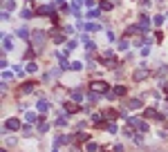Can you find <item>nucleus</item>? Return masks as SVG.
Returning a JSON list of instances; mask_svg holds the SVG:
<instances>
[{"instance_id": "1a4fd4ad", "label": "nucleus", "mask_w": 168, "mask_h": 152, "mask_svg": "<svg viewBox=\"0 0 168 152\" xmlns=\"http://www.w3.org/2000/svg\"><path fill=\"white\" fill-rule=\"evenodd\" d=\"M79 29H88V32H99V29H101V25H99V23H85V25L81 23V25H79Z\"/></svg>"}, {"instance_id": "5701e85b", "label": "nucleus", "mask_w": 168, "mask_h": 152, "mask_svg": "<svg viewBox=\"0 0 168 152\" xmlns=\"http://www.w3.org/2000/svg\"><path fill=\"white\" fill-rule=\"evenodd\" d=\"M18 36H20V38H25V40H27V38H29L32 34H29V32H27V29H25V27H20V29H18Z\"/></svg>"}, {"instance_id": "a878e982", "label": "nucleus", "mask_w": 168, "mask_h": 152, "mask_svg": "<svg viewBox=\"0 0 168 152\" xmlns=\"http://www.w3.org/2000/svg\"><path fill=\"white\" fill-rule=\"evenodd\" d=\"M103 114H106V119H117V116H119L114 110H108V112H103Z\"/></svg>"}, {"instance_id": "423d86ee", "label": "nucleus", "mask_w": 168, "mask_h": 152, "mask_svg": "<svg viewBox=\"0 0 168 152\" xmlns=\"http://www.w3.org/2000/svg\"><path fill=\"white\" fill-rule=\"evenodd\" d=\"M63 110H65V112H70V114H74V112H79V110H81V105H79L76 101H65V103H63Z\"/></svg>"}, {"instance_id": "bb28decb", "label": "nucleus", "mask_w": 168, "mask_h": 152, "mask_svg": "<svg viewBox=\"0 0 168 152\" xmlns=\"http://www.w3.org/2000/svg\"><path fill=\"white\" fill-rule=\"evenodd\" d=\"M20 16H23V18H32V16H34V11H32V9H23Z\"/></svg>"}, {"instance_id": "9d476101", "label": "nucleus", "mask_w": 168, "mask_h": 152, "mask_svg": "<svg viewBox=\"0 0 168 152\" xmlns=\"http://www.w3.org/2000/svg\"><path fill=\"white\" fill-rule=\"evenodd\" d=\"M11 47H14V38L9 34H2V49L7 52V49H11Z\"/></svg>"}, {"instance_id": "cd10ccee", "label": "nucleus", "mask_w": 168, "mask_h": 152, "mask_svg": "<svg viewBox=\"0 0 168 152\" xmlns=\"http://www.w3.org/2000/svg\"><path fill=\"white\" fill-rule=\"evenodd\" d=\"M58 65H61V70H70V67H72L67 61H58Z\"/></svg>"}, {"instance_id": "2eb2a0df", "label": "nucleus", "mask_w": 168, "mask_h": 152, "mask_svg": "<svg viewBox=\"0 0 168 152\" xmlns=\"http://www.w3.org/2000/svg\"><path fill=\"white\" fill-rule=\"evenodd\" d=\"M36 108H38V112H47V110H50V103L41 99V101H38V105H36Z\"/></svg>"}, {"instance_id": "7ed1b4c3", "label": "nucleus", "mask_w": 168, "mask_h": 152, "mask_svg": "<svg viewBox=\"0 0 168 152\" xmlns=\"http://www.w3.org/2000/svg\"><path fill=\"white\" fill-rule=\"evenodd\" d=\"M128 125L135 128V130H139L141 134H144V132H148V123L141 121V119H137V116H128Z\"/></svg>"}, {"instance_id": "b1692460", "label": "nucleus", "mask_w": 168, "mask_h": 152, "mask_svg": "<svg viewBox=\"0 0 168 152\" xmlns=\"http://www.w3.org/2000/svg\"><path fill=\"white\" fill-rule=\"evenodd\" d=\"M103 119H106V114H94V116H92V121H94V123H103Z\"/></svg>"}, {"instance_id": "4be33fe9", "label": "nucleus", "mask_w": 168, "mask_h": 152, "mask_svg": "<svg viewBox=\"0 0 168 152\" xmlns=\"http://www.w3.org/2000/svg\"><path fill=\"white\" fill-rule=\"evenodd\" d=\"M34 90V83H25L23 87H20V94H25V92H32Z\"/></svg>"}, {"instance_id": "c756f323", "label": "nucleus", "mask_w": 168, "mask_h": 152, "mask_svg": "<svg viewBox=\"0 0 168 152\" xmlns=\"http://www.w3.org/2000/svg\"><path fill=\"white\" fill-rule=\"evenodd\" d=\"M128 45H130V43H128V40H126V38H123V40H121V43H119V49H128Z\"/></svg>"}, {"instance_id": "20e7f679", "label": "nucleus", "mask_w": 168, "mask_h": 152, "mask_svg": "<svg viewBox=\"0 0 168 152\" xmlns=\"http://www.w3.org/2000/svg\"><path fill=\"white\" fill-rule=\"evenodd\" d=\"M148 76H150V70H148V67H139V70L132 72V78L135 81H146Z\"/></svg>"}, {"instance_id": "a211bd4d", "label": "nucleus", "mask_w": 168, "mask_h": 152, "mask_svg": "<svg viewBox=\"0 0 168 152\" xmlns=\"http://www.w3.org/2000/svg\"><path fill=\"white\" fill-rule=\"evenodd\" d=\"M36 119H38V114H36V112H27V114H25V121H27V123H34Z\"/></svg>"}, {"instance_id": "aec40b11", "label": "nucleus", "mask_w": 168, "mask_h": 152, "mask_svg": "<svg viewBox=\"0 0 168 152\" xmlns=\"http://www.w3.org/2000/svg\"><path fill=\"white\" fill-rule=\"evenodd\" d=\"M85 150H88V152H97V150H99V146L94 143V141H88V143H85Z\"/></svg>"}, {"instance_id": "6e6552de", "label": "nucleus", "mask_w": 168, "mask_h": 152, "mask_svg": "<svg viewBox=\"0 0 168 152\" xmlns=\"http://www.w3.org/2000/svg\"><path fill=\"white\" fill-rule=\"evenodd\" d=\"M36 14H38V16H50V18H52V16H54V5H45V7H41Z\"/></svg>"}, {"instance_id": "39448f33", "label": "nucleus", "mask_w": 168, "mask_h": 152, "mask_svg": "<svg viewBox=\"0 0 168 152\" xmlns=\"http://www.w3.org/2000/svg\"><path fill=\"white\" fill-rule=\"evenodd\" d=\"M103 63L108 65V67H117V65H119V61L114 58V54H112V52H103Z\"/></svg>"}, {"instance_id": "f3484780", "label": "nucleus", "mask_w": 168, "mask_h": 152, "mask_svg": "<svg viewBox=\"0 0 168 152\" xmlns=\"http://www.w3.org/2000/svg\"><path fill=\"white\" fill-rule=\"evenodd\" d=\"M67 141H70V139H67V137H65V134H58V137H56V141H54V146H56V148H58L61 143H67Z\"/></svg>"}, {"instance_id": "393cba45", "label": "nucleus", "mask_w": 168, "mask_h": 152, "mask_svg": "<svg viewBox=\"0 0 168 152\" xmlns=\"http://www.w3.org/2000/svg\"><path fill=\"white\" fill-rule=\"evenodd\" d=\"M36 70H38V65H36V63H29V65L25 67V72H29V74H34Z\"/></svg>"}, {"instance_id": "4c0bfd02", "label": "nucleus", "mask_w": 168, "mask_h": 152, "mask_svg": "<svg viewBox=\"0 0 168 152\" xmlns=\"http://www.w3.org/2000/svg\"><path fill=\"white\" fill-rule=\"evenodd\" d=\"M56 2H58V5H65V0H56Z\"/></svg>"}, {"instance_id": "c9c22d12", "label": "nucleus", "mask_w": 168, "mask_h": 152, "mask_svg": "<svg viewBox=\"0 0 168 152\" xmlns=\"http://www.w3.org/2000/svg\"><path fill=\"white\" fill-rule=\"evenodd\" d=\"M112 150H114V152H123V146H114Z\"/></svg>"}, {"instance_id": "dca6fc26", "label": "nucleus", "mask_w": 168, "mask_h": 152, "mask_svg": "<svg viewBox=\"0 0 168 152\" xmlns=\"http://www.w3.org/2000/svg\"><path fill=\"white\" fill-rule=\"evenodd\" d=\"M72 99L76 101V103H81V101H83V90H74V92H72Z\"/></svg>"}, {"instance_id": "72a5a7b5", "label": "nucleus", "mask_w": 168, "mask_h": 152, "mask_svg": "<svg viewBox=\"0 0 168 152\" xmlns=\"http://www.w3.org/2000/svg\"><path fill=\"white\" fill-rule=\"evenodd\" d=\"M110 132H117V125H114V123H108V125H106Z\"/></svg>"}, {"instance_id": "ddd939ff", "label": "nucleus", "mask_w": 168, "mask_h": 152, "mask_svg": "<svg viewBox=\"0 0 168 152\" xmlns=\"http://www.w3.org/2000/svg\"><path fill=\"white\" fill-rule=\"evenodd\" d=\"M50 36H52V40H54V43H63V32H61V29H54Z\"/></svg>"}, {"instance_id": "c85d7f7f", "label": "nucleus", "mask_w": 168, "mask_h": 152, "mask_svg": "<svg viewBox=\"0 0 168 152\" xmlns=\"http://www.w3.org/2000/svg\"><path fill=\"white\" fill-rule=\"evenodd\" d=\"M47 128H50V125H47L45 121H41V123H38V130H41V132H47Z\"/></svg>"}, {"instance_id": "6ab92c4d", "label": "nucleus", "mask_w": 168, "mask_h": 152, "mask_svg": "<svg viewBox=\"0 0 168 152\" xmlns=\"http://www.w3.org/2000/svg\"><path fill=\"white\" fill-rule=\"evenodd\" d=\"M76 141H79V143H81V141H85V143H88V141H90L88 132H76Z\"/></svg>"}, {"instance_id": "f03ea898", "label": "nucleus", "mask_w": 168, "mask_h": 152, "mask_svg": "<svg viewBox=\"0 0 168 152\" xmlns=\"http://www.w3.org/2000/svg\"><path fill=\"white\" fill-rule=\"evenodd\" d=\"M43 40H45V34H43V32H34V34H32V49H34L36 54L43 49Z\"/></svg>"}, {"instance_id": "4468645a", "label": "nucleus", "mask_w": 168, "mask_h": 152, "mask_svg": "<svg viewBox=\"0 0 168 152\" xmlns=\"http://www.w3.org/2000/svg\"><path fill=\"white\" fill-rule=\"evenodd\" d=\"M146 119H162V114L157 112V110H153V108H148L146 110Z\"/></svg>"}, {"instance_id": "412c9836", "label": "nucleus", "mask_w": 168, "mask_h": 152, "mask_svg": "<svg viewBox=\"0 0 168 152\" xmlns=\"http://www.w3.org/2000/svg\"><path fill=\"white\" fill-rule=\"evenodd\" d=\"M112 7H114V5H112V0H103V2H101V9H103V11H110Z\"/></svg>"}, {"instance_id": "f8f14e48", "label": "nucleus", "mask_w": 168, "mask_h": 152, "mask_svg": "<svg viewBox=\"0 0 168 152\" xmlns=\"http://www.w3.org/2000/svg\"><path fill=\"white\" fill-rule=\"evenodd\" d=\"M128 108L139 110V108H144V103H141V99H130V101H128Z\"/></svg>"}, {"instance_id": "ea45409f", "label": "nucleus", "mask_w": 168, "mask_h": 152, "mask_svg": "<svg viewBox=\"0 0 168 152\" xmlns=\"http://www.w3.org/2000/svg\"><path fill=\"white\" fill-rule=\"evenodd\" d=\"M54 152H58V150H54Z\"/></svg>"}, {"instance_id": "7c9ffc66", "label": "nucleus", "mask_w": 168, "mask_h": 152, "mask_svg": "<svg viewBox=\"0 0 168 152\" xmlns=\"http://www.w3.org/2000/svg\"><path fill=\"white\" fill-rule=\"evenodd\" d=\"M2 78H5V81H9V78H14V74H11V72H7V70H5V72H2Z\"/></svg>"}, {"instance_id": "0eeeda50", "label": "nucleus", "mask_w": 168, "mask_h": 152, "mask_svg": "<svg viewBox=\"0 0 168 152\" xmlns=\"http://www.w3.org/2000/svg\"><path fill=\"white\" fill-rule=\"evenodd\" d=\"M20 128H23V125H20V121H18V119H9V121L5 123V130H14V132H16V130H20Z\"/></svg>"}, {"instance_id": "f704fd0d", "label": "nucleus", "mask_w": 168, "mask_h": 152, "mask_svg": "<svg viewBox=\"0 0 168 152\" xmlns=\"http://www.w3.org/2000/svg\"><path fill=\"white\" fill-rule=\"evenodd\" d=\"M56 123H58V125H65V123H67V119H65V116H58V121H56Z\"/></svg>"}, {"instance_id": "9b49d317", "label": "nucleus", "mask_w": 168, "mask_h": 152, "mask_svg": "<svg viewBox=\"0 0 168 152\" xmlns=\"http://www.w3.org/2000/svg\"><path fill=\"white\" fill-rule=\"evenodd\" d=\"M148 27H150V18H148L146 14H144V16H139V29H144V32H146Z\"/></svg>"}, {"instance_id": "f257e3e1", "label": "nucleus", "mask_w": 168, "mask_h": 152, "mask_svg": "<svg viewBox=\"0 0 168 152\" xmlns=\"http://www.w3.org/2000/svg\"><path fill=\"white\" fill-rule=\"evenodd\" d=\"M108 83L106 81H92L90 83V94H108Z\"/></svg>"}, {"instance_id": "473e14b6", "label": "nucleus", "mask_w": 168, "mask_h": 152, "mask_svg": "<svg viewBox=\"0 0 168 152\" xmlns=\"http://www.w3.org/2000/svg\"><path fill=\"white\" fill-rule=\"evenodd\" d=\"M164 23V16H155V25H162Z\"/></svg>"}, {"instance_id": "2f4dec72", "label": "nucleus", "mask_w": 168, "mask_h": 152, "mask_svg": "<svg viewBox=\"0 0 168 152\" xmlns=\"http://www.w3.org/2000/svg\"><path fill=\"white\" fill-rule=\"evenodd\" d=\"M88 16H90V18H97V16H99V9H90Z\"/></svg>"}, {"instance_id": "58836bf2", "label": "nucleus", "mask_w": 168, "mask_h": 152, "mask_svg": "<svg viewBox=\"0 0 168 152\" xmlns=\"http://www.w3.org/2000/svg\"><path fill=\"white\" fill-rule=\"evenodd\" d=\"M0 152H7V150H0Z\"/></svg>"}, {"instance_id": "e433bc0d", "label": "nucleus", "mask_w": 168, "mask_h": 152, "mask_svg": "<svg viewBox=\"0 0 168 152\" xmlns=\"http://www.w3.org/2000/svg\"><path fill=\"white\" fill-rule=\"evenodd\" d=\"M164 92H166V94H168V81H166V85H164Z\"/></svg>"}]
</instances>
